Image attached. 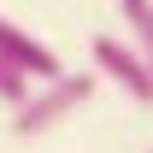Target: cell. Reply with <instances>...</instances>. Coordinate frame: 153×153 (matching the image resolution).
<instances>
[{"label": "cell", "mask_w": 153, "mask_h": 153, "mask_svg": "<svg viewBox=\"0 0 153 153\" xmlns=\"http://www.w3.org/2000/svg\"><path fill=\"white\" fill-rule=\"evenodd\" d=\"M94 82L100 76H53V82H41L36 94L12 112V135H41V130H53V124H65L76 106H88Z\"/></svg>", "instance_id": "6da1fadb"}, {"label": "cell", "mask_w": 153, "mask_h": 153, "mask_svg": "<svg viewBox=\"0 0 153 153\" xmlns=\"http://www.w3.org/2000/svg\"><path fill=\"white\" fill-rule=\"evenodd\" d=\"M36 88H41V82H36L30 71H24L18 59H6V53H0V100H6L12 112H18V106H24L30 94H36Z\"/></svg>", "instance_id": "5b68a950"}, {"label": "cell", "mask_w": 153, "mask_h": 153, "mask_svg": "<svg viewBox=\"0 0 153 153\" xmlns=\"http://www.w3.org/2000/svg\"><path fill=\"white\" fill-rule=\"evenodd\" d=\"M94 71L112 76L135 106H153V65L141 59V47H130V41H118V36H100L94 41Z\"/></svg>", "instance_id": "7a4b0ae2"}, {"label": "cell", "mask_w": 153, "mask_h": 153, "mask_svg": "<svg viewBox=\"0 0 153 153\" xmlns=\"http://www.w3.org/2000/svg\"><path fill=\"white\" fill-rule=\"evenodd\" d=\"M118 12H124V30L141 47V59L153 65V0H118Z\"/></svg>", "instance_id": "277c9868"}, {"label": "cell", "mask_w": 153, "mask_h": 153, "mask_svg": "<svg viewBox=\"0 0 153 153\" xmlns=\"http://www.w3.org/2000/svg\"><path fill=\"white\" fill-rule=\"evenodd\" d=\"M0 53H6V59H18V65L36 76V82H53V76H65L59 53H53V47H41V41L30 36V30H18L12 18H0Z\"/></svg>", "instance_id": "3957f363"}]
</instances>
